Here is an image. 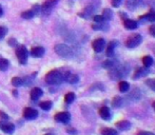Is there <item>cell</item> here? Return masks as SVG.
I'll list each match as a JSON object with an SVG mask.
<instances>
[{"mask_svg": "<svg viewBox=\"0 0 155 135\" xmlns=\"http://www.w3.org/2000/svg\"><path fill=\"white\" fill-rule=\"evenodd\" d=\"M54 50H55L57 55H59L60 57L63 58H72L74 55V52L72 50V48L64 44V43H58V44H56Z\"/></svg>", "mask_w": 155, "mask_h": 135, "instance_id": "obj_1", "label": "cell"}, {"mask_svg": "<svg viewBox=\"0 0 155 135\" xmlns=\"http://www.w3.org/2000/svg\"><path fill=\"white\" fill-rule=\"evenodd\" d=\"M63 81V75L58 70L49 72L45 76V82L49 84H60Z\"/></svg>", "mask_w": 155, "mask_h": 135, "instance_id": "obj_2", "label": "cell"}, {"mask_svg": "<svg viewBox=\"0 0 155 135\" xmlns=\"http://www.w3.org/2000/svg\"><path fill=\"white\" fill-rule=\"evenodd\" d=\"M143 41V37H141L140 34H134L131 35L126 41V45L129 48V49H133V48L138 47L139 44Z\"/></svg>", "mask_w": 155, "mask_h": 135, "instance_id": "obj_3", "label": "cell"}, {"mask_svg": "<svg viewBox=\"0 0 155 135\" xmlns=\"http://www.w3.org/2000/svg\"><path fill=\"white\" fill-rule=\"evenodd\" d=\"M16 56L21 64H25L28 61V50L25 45H20L16 50Z\"/></svg>", "mask_w": 155, "mask_h": 135, "instance_id": "obj_4", "label": "cell"}, {"mask_svg": "<svg viewBox=\"0 0 155 135\" xmlns=\"http://www.w3.org/2000/svg\"><path fill=\"white\" fill-rule=\"evenodd\" d=\"M57 1L58 0H47L41 6V12L43 13V15H49L57 4Z\"/></svg>", "mask_w": 155, "mask_h": 135, "instance_id": "obj_5", "label": "cell"}, {"mask_svg": "<svg viewBox=\"0 0 155 135\" xmlns=\"http://www.w3.org/2000/svg\"><path fill=\"white\" fill-rule=\"evenodd\" d=\"M38 116V111L35 110L33 108H25L23 110V117L28 120H32V119H35Z\"/></svg>", "mask_w": 155, "mask_h": 135, "instance_id": "obj_6", "label": "cell"}, {"mask_svg": "<svg viewBox=\"0 0 155 135\" xmlns=\"http://www.w3.org/2000/svg\"><path fill=\"white\" fill-rule=\"evenodd\" d=\"M55 120L58 123H67L70 121L71 119V114L69 112H59L55 115Z\"/></svg>", "mask_w": 155, "mask_h": 135, "instance_id": "obj_7", "label": "cell"}, {"mask_svg": "<svg viewBox=\"0 0 155 135\" xmlns=\"http://www.w3.org/2000/svg\"><path fill=\"white\" fill-rule=\"evenodd\" d=\"M93 50L96 53H100V52L104 51V47H106V41L102 38H98L96 40L93 41Z\"/></svg>", "mask_w": 155, "mask_h": 135, "instance_id": "obj_8", "label": "cell"}, {"mask_svg": "<svg viewBox=\"0 0 155 135\" xmlns=\"http://www.w3.org/2000/svg\"><path fill=\"white\" fill-rule=\"evenodd\" d=\"M99 115L104 120H110V118H111L110 109H109L108 107H101V108L99 109Z\"/></svg>", "mask_w": 155, "mask_h": 135, "instance_id": "obj_9", "label": "cell"}, {"mask_svg": "<svg viewBox=\"0 0 155 135\" xmlns=\"http://www.w3.org/2000/svg\"><path fill=\"white\" fill-rule=\"evenodd\" d=\"M148 73H149V70H148V68H146V67L145 68H138V69L135 71L134 75H133V78H134V79H138V78L146 76Z\"/></svg>", "mask_w": 155, "mask_h": 135, "instance_id": "obj_10", "label": "cell"}, {"mask_svg": "<svg viewBox=\"0 0 155 135\" xmlns=\"http://www.w3.org/2000/svg\"><path fill=\"white\" fill-rule=\"evenodd\" d=\"M63 78L65 79V81H68L69 84H75L79 81V77L75 74H72V73H67L65 76H63Z\"/></svg>", "mask_w": 155, "mask_h": 135, "instance_id": "obj_11", "label": "cell"}, {"mask_svg": "<svg viewBox=\"0 0 155 135\" xmlns=\"http://www.w3.org/2000/svg\"><path fill=\"white\" fill-rule=\"evenodd\" d=\"M0 129L6 134H12L15 131V127L13 123H0Z\"/></svg>", "mask_w": 155, "mask_h": 135, "instance_id": "obj_12", "label": "cell"}, {"mask_svg": "<svg viewBox=\"0 0 155 135\" xmlns=\"http://www.w3.org/2000/svg\"><path fill=\"white\" fill-rule=\"evenodd\" d=\"M116 127L118 128L119 130H121V131H128V130L131 129L132 125H131V123L128 120H120L116 123Z\"/></svg>", "mask_w": 155, "mask_h": 135, "instance_id": "obj_13", "label": "cell"}, {"mask_svg": "<svg viewBox=\"0 0 155 135\" xmlns=\"http://www.w3.org/2000/svg\"><path fill=\"white\" fill-rule=\"evenodd\" d=\"M141 4V0H127L126 6L129 10H135Z\"/></svg>", "mask_w": 155, "mask_h": 135, "instance_id": "obj_14", "label": "cell"}, {"mask_svg": "<svg viewBox=\"0 0 155 135\" xmlns=\"http://www.w3.org/2000/svg\"><path fill=\"white\" fill-rule=\"evenodd\" d=\"M45 54V49L42 47H35L31 50V55L33 57H41Z\"/></svg>", "mask_w": 155, "mask_h": 135, "instance_id": "obj_15", "label": "cell"}, {"mask_svg": "<svg viewBox=\"0 0 155 135\" xmlns=\"http://www.w3.org/2000/svg\"><path fill=\"white\" fill-rule=\"evenodd\" d=\"M124 25L127 30H135V29H137V27H138L136 21L132 20V19H126L124 22Z\"/></svg>", "mask_w": 155, "mask_h": 135, "instance_id": "obj_16", "label": "cell"}, {"mask_svg": "<svg viewBox=\"0 0 155 135\" xmlns=\"http://www.w3.org/2000/svg\"><path fill=\"white\" fill-rule=\"evenodd\" d=\"M42 90L39 88H34L31 91V99L32 100H37L42 96Z\"/></svg>", "mask_w": 155, "mask_h": 135, "instance_id": "obj_17", "label": "cell"}, {"mask_svg": "<svg viewBox=\"0 0 155 135\" xmlns=\"http://www.w3.org/2000/svg\"><path fill=\"white\" fill-rule=\"evenodd\" d=\"M116 45H117L116 41H111V42L108 44V47H107V51H106V55L108 56V57L113 56V53H114V50H115V47H116Z\"/></svg>", "mask_w": 155, "mask_h": 135, "instance_id": "obj_18", "label": "cell"}, {"mask_svg": "<svg viewBox=\"0 0 155 135\" xmlns=\"http://www.w3.org/2000/svg\"><path fill=\"white\" fill-rule=\"evenodd\" d=\"M100 133H101V135H118L116 130L111 129V128H102Z\"/></svg>", "mask_w": 155, "mask_h": 135, "instance_id": "obj_19", "label": "cell"}, {"mask_svg": "<svg viewBox=\"0 0 155 135\" xmlns=\"http://www.w3.org/2000/svg\"><path fill=\"white\" fill-rule=\"evenodd\" d=\"M10 67V62L5 58H0V71H6Z\"/></svg>", "mask_w": 155, "mask_h": 135, "instance_id": "obj_20", "label": "cell"}, {"mask_svg": "<svg viewBox=\"0 0 155 135\" xmlns=\"http://www.w3.org/2000/svg\"><path fill=\"white\" fill-rule=\"evenodd\" d=\"M143 64L146 68H150L153 64V58L151 56H145L143 58Z\"/></svg>", "mask_w": 155, "mask_h": 135, "instance_id": "obj_21", "label": "cell"}, {"mask_svg": "<svg viewBox=\"0 0 155 135\" xmlns=\"http://www.w3.org/2000/svg\"><path fill=\"white\" fill-rule=\"evenodd\" d=\"M112 106L114 108H119V107L123 106V98L119 96H115L113 98V101H112Z\"/></svg>", "mask_w": 155, "mask_h": 135, "instance_id": "obj_22", "label": "cell"}, {"mask_svg": "<svg viewBox=\"0 0 155 135\" xmlns=\"http://www.w3.org/2000/svg\"><path fill=\"white\" fill-rule=\"evenodd\" d=\"M21 17H22L23 19H32L33 17H35V14L32 10L25 11V12L21 13Z\"/></svg>", "mask_w": 155, "mask_h": 135, "instance_id": "obj_23", "label": "cell"}, {"mask_svg": "<svg viewBox=\"0 0 155 135\" xmlns=\"http://www.w3.org/2000/svg\"><path fill=\"white\" fill-rule=\"evenodd\" d=\"M112 16H113L112 11H111L110 8H106V10L104 11V14H102V18H104V20H111Z\"/></svg>", "mask_w": 155, "mask_h": 135, "instance_id": "obj_24", "label": "cell"}, {"mask_svg": "<svg viewBox=\"0 0 155 135\" xmlns=\"http://www.w3.org/2000/svg\"><path fill=\"white\" fill-rule=\"evenodd\" d=\"M12 84L14 87H21L23 84V79L20 77H14L12 78Z\"/></svg>", "mask_w": 155, "mask_h": 135, "instance_id": "obj_25", "label": "cell"}, {"mask_svg": "<svg viewBox=\"0 0 155 135\" xmlns=\"http://www.w3.org/2000/svg\"><path fill=\"white\" fill-rule=\"evenodd\" d=\"M118 86H119V91L123 93L127 92V91L129 90V88H130V84H129L127 81H120Z\"/></svg>", "mask_w": 155, "mask_h": 135, "instance_id": "obj_26", "label": "cell"}, {"mask_svg": "<svg viewBox=\"0 0 155 135\" xmlns=\"http://www.w3.org/2000/svg\"><path fill=\"white\" fill-rule=\"evenodd\" d=\"M75 94L72 92H69L67 95L64 96V101L67 102V104H72L74 100H75Z\"/></svg>", "mask_w": 155, "mask_h": 135, "instance_id": "obj_27", "label": "cell"}, {"mask_svg": "<svg viewBox=\"0 0 155 135\" xmlns=\"http://www.w3.org/2000/svg\"><path fill=\"white\" fill-rule=\"evenodd\" d=\"M39 106H40V108L42 109V110H45V111H49L50 109L52 108V102L51 101H42L41 102L40 104H39Z\"/></svg>", "mask_w": 155, "mask_h": 135, "instance_id": "obj_28", "label": "cell"}, {"mask_svg": "<svg viewBox=\"0 0 155 135\" xmlns=\"http://www.w3.org/2000/svg\"><path fill=\"white\" fill-rule=\"evenodd\" d=\"M143 19H147L148 21H152V22H154L155 21V12H150L149 14H147L146 16L143 17Z\"/></svg>", "mask_w": 155, "mask_h": 135, "instance_id": "obj_29", "label": "cell"}, {"mask_svg": "<svg viewBox=\"0 0 155 135\" xmlns=\"http://www.w3.org/2000/svg\"><path fill=\"white\" fill-rule=\"evenodd\" d=\"M102 66H104V69H112V68H114V61L107 60V61H104V64H102Z\"/></svg>", "mask_w": 155, "mask_h": 135, "instance_id": "obj_30", "label": "cell"}, {"mask_svg": "<svg viewBox=\"0 0 155 135\" xmlns=\"http://www.w3.org/2000/svg\"><path fill=\"white\" fill-rule=\"evenodd\" d=\"M146 84H147V86L149 87V88H151L152 90L155 91V78H153V79H148L147 81H146Z\"/></svg>", "mask_w": 155, "mask_h": 135, "instance_id": "obj_31", "label": "cell"}, {"mask_svg": "<svg viewBox=\"0 0 155 135\" xmlns=\"http://www.w3.org/2000/svg\"><path fill=\"white\" fill-rule=\"evenodd\" d=\"M6 33H8V29H6L5 27H2L1 25V27H0V40L5 36Z\"/></svg>", "mask_w": 155, "mask_h": 135, "instance_id": "obj_32", "label": "cell"}, {"mask_svg": "<svg viewBox=\"0 0 155 135\" xmlns=\"http://www.w3.org/2000/svg\"><path fill=\"white\" fill-rule=\"evenodd\" d=\"M93 19L96 23H100L104 21V18H102V16H100V15H95V16L93 17Z\"/></svg>", "mask_w": 155, "mask_h": 135, "instance_id": "obj_33", "label": "cell"}, {"mask_svg": "<svg viewBox=\"0 0 155 135\" xmlns=\"http://www.w3.org/2000/svg\"><path fill=\"white\" fill-rule=\"evenodd\" d=\"M93 30H102L104 29V25H102V22L100 23H95V25H93Z\"/></svg>", "mask_w": 155, "mask_h": 135, "instance_id": "obj_34", "label": "cell"}, {"mask_svg": "<svg viewBox=\"0 0 155 135\" xmlns=\"http://www.w3.org/2000/svg\"><path fill=\"white\" fill-rule=\"evenodd\" d=\"M40 8V6L38 5V4H36V5H34L32 8V11L33 12H34V14H35V16H36V15H38V13H39V11L41 10V8Z\"/></svg>", "mask_w": 155, "mask_h": 135, "instance_id": "obj_35", "label": "cell"}, {"mask_svg": "<svg viewBox=\"0 0 155 135\" xmlns=\"http://www.w3.org/2000/svg\"><path fill=\"white\" fill-rule=\"evenodd\" d=\"M137 135H155L154 133H152V132H148V131H141L139 132Z\"/></svg>", "mask_w": 155, "mask_h": 135, "instance_id": "obj_36", "label": "cell"}, {"mask_svg": "<svg viewBox=\"0 0 155 135\" xmlns=\"http://www.w3.org/2000/svg\"><path fill=\"white\" fill-rule=\"evenodd\" d=\"M150 34H151L153 37H155V25H151V28H150Z\"/></svg>", "mask_w": 155, "mask_h": 135, "instance_id": "obj_37", "label": "cell"}, {"mask_svg": "<svg viewBox=\"0 0 155 135\" xmlns=\"http://www.w3.org/2000/svg\"><path fill=\"white\" fill-rule=\"evenodd\" d=\"M67 132H68V133H70V134H73V135L77 134V131H76L75 129H71V128H70V129H68Z\"/></svg>", "mask_w": 155, "mask_h": 135, "instance_id": "obj_38", "label": "cell"}, {"mask_svg": "<svg viewBox=\"0 0 155 135\" xmlns=\"http://www.w3.org/2000/svg\"><path fill=\"white\" fill-rule=\"evenodd\" d=\"M8 44L12 45V47H14V45H16V40H15L14 38L10 39V40H8Z\"/></svg>", "mask_w": 155, "mask_h": 135, "instance_id": "obj_39", "label": "cell"}, {"mask_svg": "<svg viewBox=\"0 0 155 135\" xmlns=\"http://www.w3.org/2000/svg\"><path fill=\"white\" fill-rule=\"evenodd\" d=\"M120 1H121V0H113V1H112L113 6H118L119 3H120Z\"/></svg>", "mask_w": 155, "mask_h": 135, "instance_id": "obj_40", "label": "cell"}, {"mask_svg": "<svg viewBox=\"0 0 155 135\" xmlns=\"http://www.w3.org/2000/svg\"><path fill=\"white\" fill-rule=\"evenodd\" d=\"M0 117H3L2 119H8V115H5L4 113H0Z\"/></svg>", "mask_w": 155, "mask_h": 135, "instance_id": "obj_41", "label": "cell"}, {"mask_svg": "<svg viewBox=\"0 0 155 135\" xmlns=\"http://www.w3.org/2000/svg\"><path fill=\"white\" fill-rule=\"evenodd\" d=\"M2 14H3V10H2L1 5H0V17H1V16H2Z\"/></svg>", "mask_w": 155, "mask_h": 135, "instance_id": "obj_42", "label": "cell"}, {"mask_svg": "<svg viewBox=\"0 0 155 135\" xmlns=\"http://www.w3.org/2000/svg\"><path fill=\"white\" fill-rule=\"evenodd\" d=\"M153 108H154V110H155V101L153 102Z\"/></svg>", "mask_w": 155, "mask_h": 135, "instance_id": "obj_43", "label": "cell"}, {"mask_svg": "<svg viewBox=\"0 0 155 135\" xmlns=\"http://www.w3.org/2000/svg\"><path fill=\"white\" fill-rule=\"evenodd\" d=\"M45 135H54V134H52V133H48V134H45Z\"/></svg>", "mask_w": 155, "mask_h": 135, "instance_id": "obj_44", "label": "cell"}]
</instances>
